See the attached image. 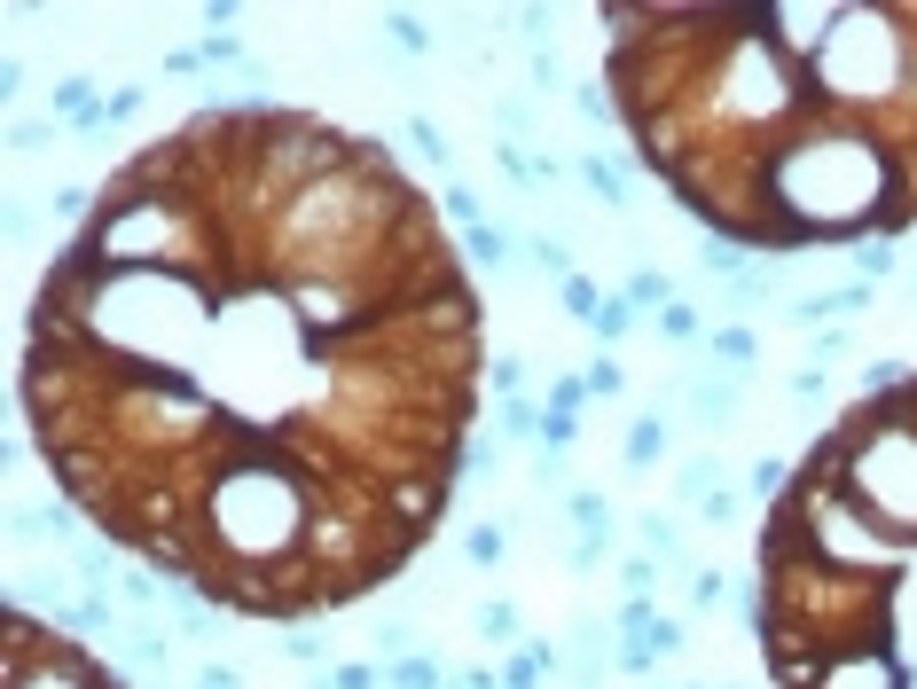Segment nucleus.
<instances>
[{
	"instance_id": "f257e3e1",
	"label": "nucleus",
	"mask_w": 917,
	"mask_h": 689,
	"mask_svg": "<svg viewBox=\"0 0 917 689\" xmlns=\"http://www.w3.org/2000/svg\"><path fill=\"white\" fill-rule=\"evenodd\" d=\"M478 290L377 134L204 103L87 197L24 314V431L87 526L212 612L306 619L447 517Z\"/></svg>"
},
{
	"instance_id": "f03ea898",
	"label": "nucleus",
	"mask_w": 917,
	"mask_h": 689,
	"mask_svg": "<svg viewBox=\"0 0 917 689\" xmlns=\"http://www.w3.org/2000/svg\"><path fill=\"white\" fill-rule=\"evenodd\" d=\"M635 165L729 251L917 227V9H597Z\"/></svg>"
},
{
	"instance_id": "7ed1b4c3",
	"label": "nucleus",
	"mask_w": 917,
	"mask_h": 689,
	"mask_svg": "<svg viewBox=\"0 0 917 689\" xmlns=\"http://www.w3.org/2000/svg\"><path fill=\"white\" fill-rule=\"evenodd\" d=\"M745 627L777 689H917V377L840 407L792 463Z\"/></svg>"
},
{
	"instance_id": "20e7f679",
	"label": "nucleus",
	"mask_w": 917,
	"mask_h": 689,
	"mask_svg": "<svg viewBox=\"0 0 917 689\" xmlns=\"http://www.w3.org/2000/svg\"><path fill=\"white\" fill-rule=\"evenodd\" d=\"M9 689H126L78 635L32 619V603H9Z\"/></svg>"
},
{
	"instance_id": "39448f33",
	"label": "nucleus",
	"mask_w": 917,
	"mask_h": 689,
	"mask_svg": "<svg viewBox=\"0 0 917 689\" xmlns=\"http://www.w3.org/2000/svg\"><path fill=\"white\" fill-rule=\"evenodd\" d=\"M580 181H589L604 204H620V197H628V172H620L612 157H580Z\"/></svg>"
},
{
	"instance_id": "423d86ee",
	"label": "nucleus",
	"mask_w": 917,
	"mask_h": 689,
	"mask_svg": "<svg viewBox=\"0 0 917 689\" xmlns=\"http://www.w3.org/2000/svg\"><path fill=\"white\" fill-rule=\"evenodd\" d=\"M408 134H415V149H424L432 165H447V157H455V141H447V126H432V118H408Z\"/></svg>"
},
{
	"instance_id": "0eeeda50",
	"label": "nucleus",
	"mask_w": 917,
	"mask_h": 689,
	"mask_svg": "<svg viewBox=\"0 0 917 689\" xmlns=\"http://www.w3.org/2000/svg\"><path fill=\"white\" fill-rule=\"evenodd\" d=\"M141 110V86H118V95H103V126H118V118H134Z\"/></svg>"
},
{
	"instance_id": "6e6552de",
	"label": "nucleus",
	"mask_w": 917,
	"mask_h": 689,
	"mask_svg": "<svg viewBox=\"0 0 917 689\" xmlns=\"http://www.w3.org/2000/svg\"><path fill=\"white\" fill-rule=\"evenodd\" d=\"M714 353H721V361H745V369H753V337H745V329H721V337H714Z\"/></svg>"
},
{
	"instance_id": "1a4fd4ad",
	"label": "nucleus",
	"mask_w": 917,
	"mask_h": 689,
	"mask_svg": "<svg viewBox=\"0 0 917 689\" xmlns=\"http://www.w3.org/2000/svg\"><path fill=\"white\" fill-rule=\"evenodd\" d=\"M392 40H400L408 55H424V47H432V32H424V24H415V17H392Z\"/></svg>"
},
{
	"instance_id": "9d476101",
	"label": "nucleus",
	"mask_w": 917,
	"mask_h": 689,
	"mask_svg": "<svg viewBox=\"0 0 917 689\" xmlns=\"http://www.w3.org/2000/svg\"><path fill=\"white\" fill-rule=\"evenodd\" d=\"M658 321H666V337H698V314H691V306H666Z\"/></svg>"
},
{
	"instance_id": "9b49d317",
	"label": "nucleus",
	"mask_w": 917,
	"mask_h": 689,
	"mask_svg": "<svg viewBox=\"0 0 917 689\" xmlns=\"http://www.w3.org/2000/svg\"><path fill=\"white\" fill-rule=\"evenodd\" d=\"M48 134H55V126H32V118H24V126H17V134H9V149H40V141H48Z\"/></svg>"
},
{
	"instance_id": "f8f14e48",
	"label": "nucleus",
	"mask_w": 917,
	"mask_h": 689,
	"mask_svg": "<svg viewBox=\"0 0 917 689\" xmlns=\"http://www.w3.org/2000/svg\"><path fill=\"white\" fill-rule=\"evenodd\" d=\"M666 298V275H635V306H658Z\"/></svg>"
}]
</instances>
